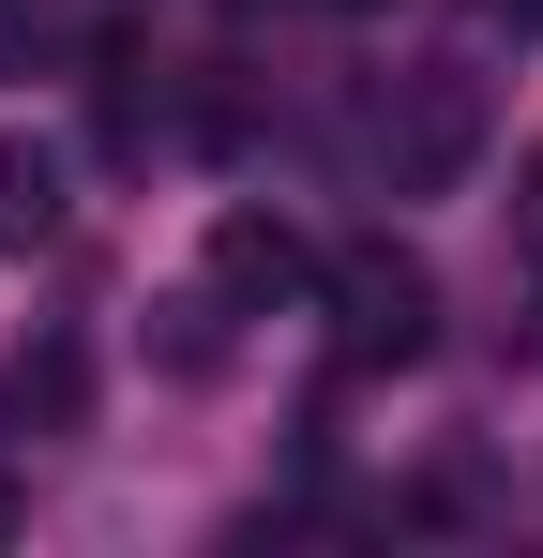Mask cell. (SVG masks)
Returning a JSON list of instances; mask_svg holds the SVG:
<instances>
[{"instance_id":"cell-7","label":"cell","mask_w":543,"mask_h":558,"mask_svg":"<svg viewBox=\"0 0 543 558\" xmlns=\"http://www.w3.org/2000/svg\"><path fill=\"white\" fill-rule=\"evenodd\" d=\"M498 31H543V0H498Z\"/></svg>"},{"instance_id":"cell-4","label":"cell","mask_w":543,"mask_h":558,"mask_svg":"<svg viewBox=\"0 0 543 558\" xmlns=\"http://www.w3.org/2000/svg\"><path fill=\"white\" fill-rule=\"evenodd\" d=\"M46 227H61V151L46 136H0V257L46 242Z\"/></svg>"},{"instance_id":"cell-1","label":"cell","mask_w":543,"mask_h":558,"mask_svg":"<svg viewBox=\"0 0 543 558\" xmlns=\"http://www.w3.org/2000/svg\"><path fill=\"white\" fill-rule=\"evenodd\" d=\"M317 317H333V363L348 377H393L438 348V272L408 242H333L317 257Z\"/></svg>"},{"instance_id":"cell-3","label":"cell","mask_w":543,"mask_h":558,"mask_svg":"<svg viewBox=\"0 0 543 558\" xmlns=\"http://www.w3.org/2000/svg\"><path fill=\"white\" fill-rule=\"evenodd\" d=\"M302 272H317V257H302L287 211H227V227H212V287H227V302H287Z\"/></svg>"},{"instance_id":"cell-5","label":"cell","mask_w":543,"mask_h":558,"mask_svg":"<svg viewBox=\"0 0 543 558\" xmlns=\"http://www.w3.org/2000/svg\"><path fill=\"white\" fill-rule=\"evenodd\" d=\"M61 31H76V0H0V61H46Z\"/></svg>"},{"instance_id":"cell-8","label":"cell","mask_w":543,"mask_h":558,"mask_svg":"<svg viewBox=\"0 0 543 558\" xmlns=\"http://www.w3.org/2000/svg\"><path fill=\"white\" fill-rule=\"evenodd\" d=\"M333 15H393V0H333Z\"/></svg>"},{"instance_id":"cell-6","label":"cell","mask_w":543,"mask_h":558,"mask_svg":"<svg viewBox=\"0 0 543 558\" xmlns=\"http://www.w3.org/2000/svg\"><path fill=\"white\" fill-rule=\"evenodd\" d=\"M514 257H529V272H543V151H529V167H514Z\"/></svg>"},{"instance_id":"cell-10","label":"cell","mask_w":543,"mask_h":558,"mask_svg":"<svg viewBox=\"0 0 543 558\" xmlns=\"http://www.w3.org/2000/svg\"><path fill=\"white\" fill-rule=\"evenodd\" d=\"M0 529H15V498H0Z\"/></svg>"},{"instance_id":"cell-9","label":"cell","mask_w":543,"mask_h":558,"mask_svg":"<svg viewBox=\"0 0 543 558\" xmlns=\"http://www.w3.org/2000/svg\"><path fill=\"white\" fill-rule=\"evenodd\" d=\"M227 15H272V0H227Z\"/></svg>"},{"instance_id":"cell-2","label":"cell","mask_w":543,"mask_h":558,"mask_svg":"<svg viewBox=\"0 0 543 558\" xmlns=\"http://www.w3.org/2000/svg\"><path fill=\"white\" fill-rule=\"evenodd\" d=\"M468 151H483V76L423 61L408 92L377 106V167H393V196H438V182H468Z\"/></svg>"}]
</instances>
